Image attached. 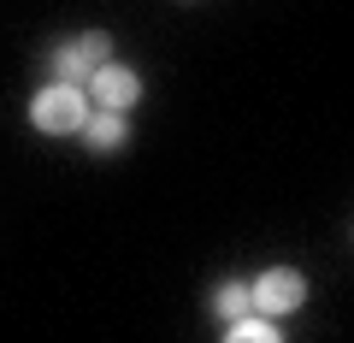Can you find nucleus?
<instances>
[{
  "label": "nucleus",
  "instance_id": "1",
  "mask_svg": "<svg viewBox=\"0 0 354 343\" xmlns=\"http://www.w3.org/2000/svg\"><path fill=\"white\" fill-rule=\"evenodd\" d=\"M88 113H95V107L83 101L77 83H48V89H36V101H30V125H36L41 137H71V130L88 125Z\"/></svg>",
  "mask_w": 354,
  "mask_h": 343
},
{
  "label": "nucleus",
  "instance_id": "2",
  "mask_svg": "<svg viewBox=\"0 0 354 343\" xmlns=\"http://www.w3.org/2000/svg\"><path fill=\"white\" fill-rule=\"evenodd\" d=\"M106 60H113V36L106 30H83V36L59 42L48 53V71H53V83H77V77H95Z\"/></svg>",
  "mask_w": 354,
  "mask_h": 343
},
{
  "label": "nucleus",
  "instance_id": "3",
  "mask_svg": "<svg viewBox=\"0 0 354 343\" xmlns=\"http://www.w3.org/2000/svg\"><path fill=\"white\" fill-rule=\"evenodd\" d=\"M248 296H254V314H295V308L307 302V279L295 267H266L260 279L248 284Z\"/></svg>",
  "mask_w": 354,
  "mask_h": 343
},
{
  "label": "nucleus",
  "instance_id": "4",
  "mask_svg": "<svg viewBox=\"0 0 354 343\" xmlns=\"http://www.w3.org/2000/svg\"><path fill=\"white\" fill-rule=\"evenodd\" d=\"M88 95H95V107H106V113H130V107L142 101V77L130 71V65L106 60L101 71L88 77Z\"/></svg>",
  "mask_w": 354,
  "mask_h": 343
},
{
  "label": "nucleus",
  "instance_id": "5",
  "mask_svg": "<svg viewBox=\"0 0 354 343\" xmlns=\"http://www.w3.org/2000/svg\"><path fill=\"white\" fill-rule=\"evenodd\" d=\"M83 142L95 154H118L130 142V118L124 113H106V107H95V113H88V125H83Z\"/></svg>",
  "mask_w": 354,
  "mask_h": 343
},
{
  "label": "nucleus",
  "instance_id": "6",
  "mask_svg": "<svg viewBox=\"0 0 354 343\" xmlns=\"http://www.w3.org/2000/svg\"><path fill=\"white\" fill-rule=\"evenodd\" d=\"M207 314L213 319H225V326H236V319H248L254 314V296H248V284H236V279H225L213 296H207Z\"/></svg>",
  "mask_w": 354,
  "mask_h": 343
},
{
  "label": "nucleus",
  "instance_id": "7",
  "mask_svg": "<svg viewBox=\"0 0 354 343\" xmlns=\"http://www.w3.org/2000/svg\"><path fill=\"white\" fill-rule=\"evenodd\" d=\"M225 343H283V331L266 314H248V319H236V326H225Z\"/></svg>",
  "mask_w": 354,
  "mask_h": 343
}]
</instances>
